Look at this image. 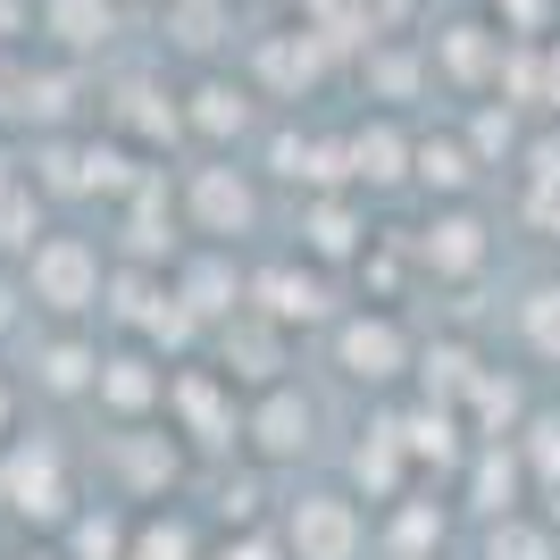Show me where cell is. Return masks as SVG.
<instances>
[{"label":"cell","mask_w":560,"mask_h":560,"mask_svg":"<svg viewBox=\"0 0 560 560\" xmlns=\"http://www.w3.org/2000/svg\"><path fill=\"white\" fill-rule=\"evenodd\" d=\"M18 410H25V385H18V376H0V444H18V435H25Z\"/></svg>","instance_id":"42"},{"label":"cell","mask_w":560,"mask_h":560,"mask_svg":"<svg viewBox=\"0 0 560 560\" xmlns=\"http://www.w3.org/2000/svg\"><path fill=\"white\" fill-rule=\"evenodd\" d=\"M444 493L477 518V527H493V518H511V511H536V477H527L518 444H468L460 477H452Z\"/></svg>","instance_id":"11"},{"label":"cell","mask_w":560,"mask_h":560,"mask_svg":"<svg viewBox=\"0 0 560 560\" xmlns=\"http://www.w3.org/2000/svg\"><path fill=\"white\" fill-rule=\"evenodd\" d=\"M34 192H59V201H93L84 192V142H68V135H43L34 142V176H25Z\"/></svg>","instance_id":"35"},{"label":"cell","mask_w":560,"mask_h":560,"mask_svg":"<svg viewBox=\"0 0 560 560\" xmlns=\"http://www.w3.org/2000/svg\"><path fill=\"white\" fill-rule=\"evenodd\" d=\"M43 234H50V226H43V192L18 176V185L0 192V259H18V268H25V252H34Z\"/></svg>","instance_id":"36"},{"label":"cell","mask_w":560,"mask_h":560,"mask_svg":"<svg viewBox=\"0 0 560 560\" xmlns=\"http://www.w3.org/2000/svg\"><path fill=\"white\" fill-rule=\"evenodd\" d=\"M544 109H560V43H544Z\"/></svg>","instance_id":"44"},{"label":"cell","mask_w":560,"mask_h":560,"mask_svg":"<svg viewBox=\"0 0 560 560\" xmlns=\"http://www.w3.org/2000/svg\"><path fill=\"white\" fill-rule=\"evenodd\" d=\"M419 176V135H401L394 117L351 126V192H394Z\"/></svg>","instance_id":"20"},{"label":"cell","mask_w":560,"mask_h":560,"mask_svg":"<svg viewBox=\"0 0 560 560\" xmlns=\"http://www.w3.org/2000/svg\"><path fill=\"white\" fill-rule=\"evenodd\" d=\"M34 18H43L34 0H0V43H18V34H34Z\"/></svg>","instance_id":"43"},{"label":"cell","mask_w":560,"mask_h":560,"mask_svg":"<svg viewBox=\"0 0 560 560\" xmlns=\"http://www.w3.org/2000/svg\"><path fill=\"white\" fill-rule=\"evenodd\" d=\"M419 351L427 343L401 327V310H376V302H351L327 327V369L343 385H360V394H376V401H394L419 376Z\"/></svg>","instance_id":"1"},{"label":"cell","mask_w":560,"mask_h":560,"mask_svg":"<svg viewBox=\"0 0 560 560\" xmlns=\"http://www.w3.org/2000/svg\"><path fill=\"white\" fill-rule=\"evenodd\" d=\"M468 151H477V160H511V151H518V126H511V117H502V109H477V126H468Z\"/></svg>","instance_id":"37"},{"label":"cell","mask_w":560,"mask_h":560,"mask_svg":"<svg viewBox=\"0 0 560 560\" xmlns=\"http://www.w3.org/2000/svg\"><path fill=\"white\" fill-rule=\"evenodd\" d=\"M493 18H502V34H518V43H536L544 18H552V0H486Z\"/></svg>","instance_id":"40"},{"label":"cell","mask_w":560,"mask_h":560,"mask_svg":"<svg viewBox=\"0 0 560 560\" xmlns=\"http://www.w3.org/2000/svg\"><path fill=\"white\" fill-rule=\"evenodd\" d=\"M477 151H468L460 135H419V185L444 192V201H468V185H477Z\"/></svg>","instance_id":"33"},{"label":"cell","mask_w":560,"mask_h":560,"mask_svg":"<svg viewBox=\"0 0 560 560\" xmlns=\"http://www.w3.org/2000/svg\"><path fill=\"white\" fill-rule=\"evenodd\" d=\"M167 302V268H135V259H117L109 268V293H101V318L117 327V343H135L151 327V310Z\"/></svg>","instance_id":"28"},{"label":"cell","mask_w":560,"mask_h":560,"mask_svg":"<svg viewBox=\"0 0 560 560\" xmlns=\"http://www.w3.org/2000/svg\"><path fill=\"white\" fill-rule=\"evenodd\" d=\"M419 486L427 477H419V460H410V444L394 435V410H376L343 452V493H360L369 511H394L401 493H419Z\"/></svg>","instance_id":"10"},{"label":"cell","mask_w":560,"mask_h":560,"mask_svg":"<svg viewBox=\"0 0 560 560\" xmlns=\"http://www.w3.org/2000/svg\"><path fill=\"white\" fill-rule=\"evenodd\" d=\"M34 560H59V552H34Z\"/></svg>","instance_id":"47"},{"label":"cell","mask_w":560,"mask_h":560,"mask_svg":"<svg viewBox=\"0 0 560 560\" xmlns=\"http://www.w3.org/2000/svg\"><path fill=\"white\" fill-rule=\"evenodd\" d=\"M109 268L117 259L101 252L93 234H43L25 252V293H34V310H43L50 327H84V318H101Z\"/></svg>","instance_id":"3"},{"label":"cell","mask_w":560,"mask_h":560,"mask_svg":"<svg viewBox=\"0 0 560 560\" xmlns=\"http://www.w3.org/2000/svg\"><path fill=\"white\" fill-rule=\"evenodd\" d=\"M185 477H192V444H185L167 419L117 427V435H109V493H117V502L160 511V502H176V493H185Z\"/></svg>","instance_id":"6"},{"label":"cell","mask_w":560,"mask_h":560,"mask_svg":"<svg viewBox=\"0 0 560 560\" xmlns=\"http://www.w3.org/2000/svg\"><path fill=\"white\" fill-rule=\"evenodd\" d=\"M277 544H284V560H369L376 518L343 486H302L293 502H277Z\"/></svg>","instance_id":"5"},{"label":"cell","mask_w":560,"mask_h":560,"mask_svg":"<svg viewBox=\"0 0 560 560\" xmlns=\"http://www.w3.org/2000/svg\"><path fill=\"white\" fill-rule=\"evenodd\" d=\"M419 268H427V284L468 293V284L493 268V226L468 210V201H444V210L419 226Z\"/></svg>","instance_id":"9"},{"label":"cell","mask_w":560,"mask_h":560,"mask_svg":"<svg viewBox=\"0 0 560 560\" xmlns=\"http://www.w3.org/2000/svg\"><path fill=\"white\" fill-rule=\"evenodd\" d=\"M327 59L335 50L318 43V34H268V43H259V84H268V93H284V101H302L310 84H318V75H327Z\"/></svg>","instance_id":"27"},{"label":"cell","mask_w":560,"mask_h":560,"mask_svg":"<svg viewBox=\"0 0 560 560\" xmlns=\"http://www.w3.org/2000/svg\"><path fill=\"white\" fill-rule=\"evenodd\" d=\"M210 360L243 385V394H268V385H293V327H277V318H259V310H243V318H226V327L210 335Z\"/></svg>","instance_id":"12"},{"label":"cell","mask_w":560,"mask_h":560,"mask_svg":"<svg viewBox=\"0 0 560 560\" xmlns=\"http://www.w3.org/2000/svg\"><path fill=\"white\" fill-rule=\"evenodd\" d=\"M9 185H18V167H9V142H0V192H9Z\"/></svg>","instance_id":"46"},{"label":"cell","mask_w":560,"mask_h":560,"mask_svg":"<svg viewBox=\"0 0 560 560\" xmlns=\"http://www.w3.org/2000/svg\"><path fill=\"white\" fill-rule=\"evenodd\" d=\"M369 243H376V226L360 218V192H310L302 201V259H318V268H360Z\"/></svg>","instance_id":"18"},{"label":"cell","mask_w":560,"mask_h":560,"mask_svg":"<svg viewBox=\"0 0 560 560\" xmlns=\"http://www.w3.org/2000/svg\"><path fill=\"white\" fill-rule=\"evenodd\" d=\"M511 335L536 369H560V277H536L527 293L511 302Z\"/></svg>","instance_id":"29"},{"label":"cell","mask_w":560,"mask_h":560,"mask_svg":"<svg viewBox=\"0 0 560 560\" xmlns=\"http://www.w3.org/2000/svg\"><path fill=\"white\" fill-rule=\"evenodd\" d=\"M360 75H369V84H376L385 101H410V93L427 84V75H435V59H427V50L410 43V34H385V43H369Z\"/></svg>","instance_id":"32"},{"label":"cell","mask_w":560,"mask_h":560,"mask_svg":"<svg viewBox=\"0 0 560 560\" xmlns=\"http://www.w3.org/2000/svg\"><path fill=\"white\" fill-rule=\"evenodd\" d=\"M185 226L201 234V243H243V234L259 226V185H252V167H234V160H210V167H192L185 176Z\"/></svg>","instance_id":"8"},{"label":"cell","mask_w":560,"mask_h":560,"mask_svg":"<svg viewBox=\"0 0 560 560\" xmlns=\"http://www.w3.org/2000/svg\"><path fill=\"white\" fill-rule=\"evenodd\" d=\"M493 360L468 335H435V343L419 351V376H410V394L419 401H444V410H468V394H477V376H486Z\"/></svg>","instance_id":"22"},{"label":"cell","mask_w":560,"mask_h":560,"mask_svg":"<svg viewBox=\"0 0 560 560\" xmlns=\"http://www.w3.org/2000/svg\"><path fill=\"white\" fill-rule=\"evenodd\" d=\"M25 318H34V293H25V268H18V259H0V343H9V335H18Z\"/></svg>","instance_id":"38"},{"label":"cell","mask_w":560,"mask_h":560,"mask_svg":"<svg viewBox=\"0 0 560 560\" xmlns=\"http://www.w3.org/2000/svg\"><path fill=\"white\" fill-rule=\"evenodd\" d=\"M50 552H59V560H126V552H135V502H117V493L101 502V493H93V502L50 536Z\"/></svg>","instance_id":"23"},{"label":"cell","mask_w":560,"mask_h":560,"mask_svg":"<svg viewBox=\"0 0 560 560\" xmlns=\"http://www.w3.org/2000/svg\"><path fill=\"white\" fill-rule=\"evenodd\" d=\"M160 18H167V43H176V50L210 59V50L226 43V25H234V0H167Z\"/></svg>","instance_id":"34"},{"label":"cell","mask_w":560,"mask_h":560,"mask_svg":"<svg viewBox=\"0 0 560 560\" xmlns=\"http://www.w3.org/2000/svg\"><path fill=\"white\" fill-rule=\"evenodd\" d=\"M101 360H109V343H101L93 327H43L34 335V360H25V385L43 401H93Z\"/></svg>","instance_id":"15"},{"label":"cell","mask_w":560,"mask_h":560,"mask_svg":"<svg viewBox=\"0 0 560 560\" xmlns=\"http://www.w3.org/2000/svg\"><path fill=\"white\" fill-rule=\"evenodd\" d=\"M318 452V401L302 385H268V394L243 401V460H259L268 477Z\"/></svg>","instance_id":"7"},{"label":"cell","mask_w":560,"mask_h":560,"mask_svg":"<svg viewBox=\"0 0 560 560\" xmlns=\"http://www.w3.org/2000/svg\"><path fill=\"white\" fill-rule=\"evenodd\" d=\"M185 135H201L210 151H234V142L252 135V93L226 84V75H201L185 93Z\"/></svg>","instance_id":"25"},{"label":"cell","mask_w":560,"mask_h":560,"mask_svg":"<svg viewBox=\"0 0 560 560\" xmlns=\"http://www.w3.org/2000/svg\"><path fill=\"white\" fill-rule=\"evenodd\" d=\"M0 511L18 518V527H43V536H59V527L84 511L75 460H68L59 435H18V444H0Z\"/></svg>","instance_id":"2"},{"label":"cell","mask_w":560,"mask_h":560,"mask_svg":"<svg viewBox=\"0 0 560 560\" xmlns=\"http://www.w3.org/2000/svg\"><path fill=\"white\" fill-rule=\"evenodd\" d=\"M452 544V502L435 493H401L394 511H376V560H444Z\"/></svg>","instance_id":"19"},{"label":"cell","mask_w":560,"mask_h":560,"mask_svg":"<svg viewBox=\"0 0 560 560\" xmlns=\"http://www.w3.org/2000/svg\"><path fill=\"white\" fill-rule=\"evenodd\" d=\"M167 284H176V302H185L210 335L226 327V318H243V310H252V268H234L226 243H192V252L167 268Z\"/></svg>","instance_id":"13"},{"label":"cell","mask_w":560,"mask_h":560,"mask_svg":"<svg viewBox=\"0 0 560 560\" xmlns=\"http://www.w3.org/2000/svg\"><path fill=\"white\" fill-rule=\"evenodd\" d=\"M468 435H477V444H511L518 427L536 419V401H527V376L518 369H502V360H493L486 376H477V394H468Z\"/></svg>","instance_id":"24"},{"label":"cell","mask_w":560,"mask_h":560,"mask_svg":"<svg viewBox=\"0 0 560 560\" xmlns=\"http://www.w3.org/2000/svg\"><path fill=\"white\" fill-rule=\"evenodd\" d=\"M252 310H259V318H277V327H293V335L343 318L318 259H268V268H252Z\"/></svg>","instance_id":"14"},{"label":"cell","mask_w":560,"mask_h":560,"mask_svg":"<svg viewBox=\"0 0 560 560\" xmlns=\"http://www.w3.org/2000/svg\"><path fill=\"white\" fill-rule=\"evenodd\" d=\"M210 527L185 511V502H160V511H135V552L126 560H210Z\"/></svg>","instance_id":"26"},{"label":"cell","mask_w":560,"mask_h":560,"mask_svg":"<svg viewBox=\"0 0 560 560\" xmlns=\"http://www.w3.org/2000/svg\"><path fill=\"white\" fill-rule=\"evenodd\" d=\"M243 401L252 394H243L218 360H185V369H167V410L160 419L192 444V460H234V452H243Z\"/></svg>","instance_id":"4"},{"label":"cell","mask_w":560,"mask_h":560,"mask_svg":"<svg viewBox=\"0 0 560 560\" xmlns=\"http://www.w3.org/2000/svg\"><path fill=\"white\" fill-rule=\"evenodd\" d=\"M410 9H419V0H360V18H369L376 43H385V34H401V25H410Z\"/></svg>","instance_id":"41"},{"label":"cell","mask_w":560,"mask_h":560,"mask_svg":"<svg viewBox=\"0 0 560 560\" xmlns=\"http://www.w3.org/2000/svg\"><path fill=\"white\" fill-rule=\"evenodd\" d=\"M93 410L117 419V427H151L167 410V360H160V351H142V343H109Z\"/></svg>","instance_id":"16"},{"label":"cell","mask_w":560,"mask_h":560,"mask_svg":"<svg viewBox=\"0 0 560 560\" xmlns=\"http://www.w3.org/2000/svg\"><path fill=\"white\" fill-rule=\"evenodd\" d=\"M109 135L135 142V151H167V142L185 135V109L160 93V84H142V75H126L109 93Z\"/></svg>","instance_id":"21"},{"label":"cell","mask_w":560,"mask_h":560,"mask_svg":"<svg viewBox=\"0 0 560 560\" xmlns=\"http://www.w3.org/2000/svg\"><path fill=\"white\" fill-rule=\"evenodd\" d=\"M210 560H284V544H277V527H234V536L210 544Z\"/></svg>","instance_id":"39"},{"label":"cell","mask_w":560,"mask_h":560,"mask_svg":"<svg viewBox=\"0 0 560 560\" xmlns=\"http://www.w3.org/2000/svg\"><path fill=\"white\" fill-rule=\"evenodd\" d=\"M160 9H167V0H160Z\"/></svg>","instance_id":"48"},{"label":"cell","mask_w":560,"mask_h":560,"mask_svg":"<svg viewBox=\"0 0 560 560\" xmlns=\"http://www.w3.org/2000/svg\"><path fill=\"white\" fill-rule=\"evenodd\" d=\"M427 59H435V75H444L452 93H486V84H502V59H511V34L486 18H452L435 43H427Z\"/></svg>","instance_id":"17"},{"label":"cell","mask_w":560,"mask_h":560,"mask_svg":"<svg viewBox=\"0 0 560 560\" xmlns=\"http://www.w3.org/2000/svg\"><path fill=\"white\" fill-rule=\"evenodd\" d=\"M536 218H544V226H552V243H560V201H544V210H536Z\"/></svg>","instance_id":"45"},{"label":"cell","mask_w":560,"mask_h":560,"mask_svg":"<svg viewBox=\"0 0 560 560\" xmlns=\"http://www.w3.org/2000/svg\"><path fill=\"white\" fill-rule=\"evenodd\" d=\"M43 34L68 59H84V50H101L117 34V0H43Z\"/></svg>","instance_id":"30"},{"label":"cell","mask_w":560,"mask_h":560,"mask_svg":"<svg viewBox=\"0 0 560 560\" xmlns=\"http://www.w3.org/2000/svg\"><path fill=\"white\" fill-rule=\"evenodd\" d=\"M477 560H560V527L544 511H511L477 527Z\"/></svg>","instance_id":"31"}]
</instances>
